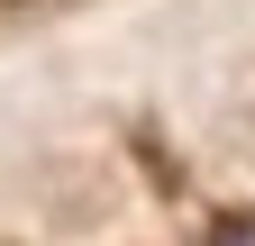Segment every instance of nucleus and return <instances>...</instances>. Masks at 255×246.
I'll return each instance as SVG.
<instances>
[{
  "label": "nucleus",
  "instance_id": "f257e3e1",
  "mask_svg": "<svg viewBox=\"0 0 255 246\" xmlns=\"http://www.w3.org/2000/svg\"><path fill=\"white\" fill-rule=\"evenodd\" d=\"M210 246H255V228H219V237H210Z\"/></svg>",
  "mask_w": 255,
  "mask_h": 246
}]
</instances>
